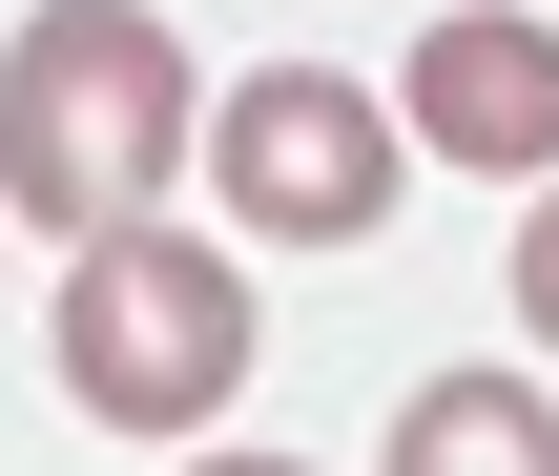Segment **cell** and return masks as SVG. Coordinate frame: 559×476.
Here are the masks:
<instances>
[{"instance_id":"obj_5","label":"cell","mask_w":559,"mask_h":476,"mask_svg":"<svg viewBox=\"0 0 559 476\" xmlns=\"http://www.w3.org/2000/svg\"><path fill=\"white\" fill-rule=\"evenodd\" d=\"M373 476H559V394L539 373H415Z\"/></svg>"},{"instance_id":"obj_7","label":"cell","mask_w":559,"mask_h":476,"mask_svg":"<svg viewBox=\"0 0 559 476\" xmlns=\"http://www.w3.org/2000/svg\"><path fill=\"white\" fill-rule=\"evenodd\" d=\"M187 476H311V456H187Z\"/></svg>"},{"instance_id":"obj_8","label":"cell","mask_w":559,"mask_h":476,"mask_svg":"<svg viewBox=\"0 0 559 476\" xmlns=\"http://www.w3.org/2000/svg\"><path fill=\"white\" fill-rule=\"evenodd\" d=\"M539 21H559V0H539Z\"/></svg>"},{"instance_id":"obj_1","label":"cell","mask_w":559,"mask_h":476,"mask_svg":"<svg viewBox=\"0 0 559 476\" xmlns=\"http://www.w3.org/2000/svg\"><path fill=\"white\" fill-rule=\"evenodd\" d=\"M207 166V83L145 0H41L0 41V207L41 249H124L166 228V187Z\"/></svg>"},{"instance_id":"obj_3","label":"cell","mask_w":559,"mask_h":476,"mask_svg":"<svg viewBox=\"0 0 559 476\" xmlns=\"http://www.w3.org/2000/svg\"><path fill=\"white\" fill-rule=\"evenodd\" d=\"M207 207H228L249 249H373V228L415 207V124H394L373 83H332V62H249V83L207 104Z\"/></svg>"},{"instance_id":"obj_2","label":"cell","mask_w":559,"mask_h":476,"mask_svg":"<svg viewBox=\"0 0 559 476\" xmlns=\"http://www.w3.org/2000/svg\"><path fill=\"white\" fill-rule=\"evenodd\" d=\"M62 394L104 415V436H207L228 394H249V353H270V311H249V270L207 249V228H124V249H62Z\"/></svg>"},{"instance_id":"obj_4","label":"cell","mask_w":559,"mask_h":476,"mask_svg":"<svg viewBox=\"0 0 559 476\" xmlns=\"http://www.w3.org/2000/svg\"><path fill=\"white\" fill-rule=\"evenodd\" d=\"M394 124H415L436 166H498V187H559V21H539V0H456V21L415 41Z\"/></svg>"},{"instance_id":"obj_6","label":"cell","mask_w":559,"mask_h":476,"mask_svg":"<svg viewBox=\"0 0 559 476\" xmlns=\"http://www.w3.org/2000/svg\"><path fill=\"white\" fill-rule=\"evenodd\" d=\"M519 332L559 353V187H539V228H519Z\"/></svg>"}]
</instances>
